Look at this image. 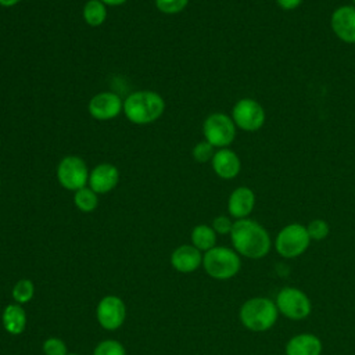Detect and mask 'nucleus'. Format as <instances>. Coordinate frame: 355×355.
I'll return each mask as SVG.
<instances>
[{
  "label": "nucleus",
  "instance_id": "f257e3e1",
  "mask_svg": "<svg viewBox=\"0 0 355 355\" xmlns=\"http://www.w3.org/2000/svg\"><path fill=\"white\" fill-rule=\"evenodd\" d=\"M230 240L233 250L240 257L248 259H262L272 248V240L268 230L259 222L250 218L234 220Z\"/></svg>",
  "mask_w": 355,
  "mask_h": 355
},
{
  "label": "nucleus",
  "instance_id": "f03ea898",
  "mask_svg": "<svg viewBox=\"0 0 355 355\" xmlns=\"http://www.w3.org/2000/svg\"><path fill=\"white\" fill-rule=\"evenodd\" d=\"M165 110V101L157 92L137 90L130 93L123 101L126 118L136 125H146L157 121Z\"/></svg>",
  "mask_w": 355,
  "mask_h": 355
},
{
  "label": "nucleus",
  "instance_id": "7ed1b4c3",
  "mask_svg": "<svg viewBox=\"0 0 355 355\" xmlns=\"http://www.w3.org/2000/svg\"><path fill=\"white\" fill-rule=\"evenodd\" d=\"M239 318L247 330L262 333L276 324L279 311L273 300L268 297H252L241 305Z\"/></svg>",
  "mask_w": 355,
  "mask_h": 355
},
{
  "label": "nucleus",
  "instance_id": "20e7f679",
  "mask_svg": "<svg viewBox=\"0 0 355 355\" xmlns=\"http://www.w3.org/2000/svg\"><path fill=\"white\" fill-rule=\"evenodd\" d=\"M202 266L211 277L216 280H227L239 273L241 259L233 248L215 245L202 255Z\"/></svg>",
  "mask_w": 355,
  "mask_h": 355
},
{
  "label": "nucleus",
  "instance_id": "39448f33",
  "mask_svg": "<svg viewBox=\"0 0 355 355\" xmlns=\"http://www.w3.org/2000/svg\"><path fill=\"white\" fill-rule=\"evenodd\" d=\"M311 237L306 232V226L301 223H288L283 226L276 239L275 250L286 259H294L301 257L309 247Z\"/></svg>",
  "mask_w": 355,
  "mask_h": 355
},
{
  "label": "nucleus",
  "instance_id": "423d86ee",
  "mask_svg": "<svg viewBox=\"0 0 355 355\" xmlns=\"http://www.w3.org/2000/svg\"><path fill=\"white\" fill-rule=\"evenodd\" d=\"M279 313L290 320L306 319L312 312V302L309 297L298 287H283L275 298Z\"/></svg>",
  "mask_w": 355,
  "mask_h": 355
},
{
  "label": "nucleus",
  "instance_id": "0eeeda50",
  "mask_svg": "<svg viewBox=\"0 0 355 355\" xmlns=\"http://www.w3.org/2000/svg\"><path fill=\"white\" fill-rule=\"evenodd\" d=\"M236 125L232 116L223 112L209 114L202 123L205 140L218 148H226L236 137Z\"/></svg>",
  "mask_w": 355,
  "mask_h": 355
},
{
  "label": "nucleus",
  "instance_id": "6e6552de",
  "mask_svg": "<svg viewBox=\"0 0 355 355\" xmlns=\"http://www.w3.org/2000/svg\"><path fill=\"white\" fill-rule=\"evenodd\" d=\"M57 180L58 183L71 191H76L86 187L89 182V173L86 162L78 155H67L57 165Z\"/></svg>",
  "mask_w": 355,
  "mask_h": 355
},
{
  "label": "nucleus",
  "instance_id": "1a4fd4ad",
  "mask_svg": "<svg viewBox=\"0 0 355 355\" xmlns=\"http://www.w3.org/2000/svg\"><path fill=\"white\" fill-rule=\"evenodd\" d=\"M230 116L236 128L244 132H257L263 126L266 121V114L263 107L257 100L250 97L240 98L233 105Z\"/></svg>",
  "mask_w": 355,
  "mask_h": 355
},
{
  "label": "nucleus",
  "instance_id": "9d476101",
  "mask_svg": "<svg viewBox=\"0 0 355 355\" xmlns=\"http://www.w3.org/2000/svg\"><path fill=\"white\" fill-rule=\"evenodd\" d=\"M97 320L105 330L119 329L126 319L125 302L116 295H105L97 305Z\"/></svg>",
  "mask_w": 355,
  "mask_h": 355
},
{
  "label": "nucleus",
  "instance_id": "9b49d317",
  "mask_svg": "<svg viewBox=\"0 0 355 355\" xmlns=\"http://www.w3.org/2000/svg\"><path fill=\"white\" fill-rule=\"evenodd\" d=\"M87 110L94 119L110 121L123 111V101L116 93L100 92L90 98Z\"/></svg>",
  "mask_w": 355,
  "mask_h": 355
},
{
  "label": "nucleus",
  "instance_id": "f8f14e48",
  "mask_svg": "<svg viewBox=\"0 0 355 355\" xmlns=\"http://www.w3.org/2000/svg\"><path fill=\"white\" fill-rule=\"evenodd\" d=\"M333 33L347 44H355V7L341 6L330 17Z\"/></svg>",
  "mask_w": 355,
  "mask_h": 355
},
{
  "label": "nucleus",
  "instance_id": "ddd939ff",
  "mask_svg": "<svg viewBox=\"0 0 355 355\" xmlns=\"http://www.w3.org/2000/svg\"><path fill=\"white\" fill-rule=\"evenodd\" d=\"M119 171L115 165L104 162L94 166L89 173V187L97 194H105L116 187Z\"/></svg>",
  "mask_w": 355,
  "mask_h": 355
},
{
  "label": "nucleus",
  "instance_id": "4468645a",
  "mask_svg": "<svg viewBox=\"0 0 355 355\" xmlns=\"http://www.w3.org/2000/svg\"><path fill=\"white\" fill-rule=\"evenodd\" d=\"M255 193L247 186L234 189L227 198V212L232 218L244 219L251 215L255 208Z\"/></svg>",
  "mask_w": 355,
  "mask_h": 355
},
{
  "label": "nucleus",
  "instance_id": "2eb2a0df",
  "mask_svg": "<svg viewBox=\"0 0 355 355\" xmlns=\"http://www.w3.org/2000/svg\"><path fill=\"white\" fill-rule=\"evenodd\" d=\"M211 165L216 176L226 180L236 178L241 169V161L239 155L227 147L219 148L218 151H215L211 159Z\"/></svg>",
  "mask_w": 355,
  "mask_h": 355
},
{
  "label": "nucleus",
  "instance_id": "dca6fc26",
  "mask_svg": "<svg viewBox=\"0 0 355 355\" xmlns=\"http://www.w3.org/2000/svg\"><path fill=\"white\" fill-rule=\"evenodd\" d=\"M171 263L178 272L190 273L202 265V255L193 244H183L172 252Z\"/></svg>",
  "mask_w": 355,
  "mask_h": 355
},
{
  "label": "nucleus",
  "instance_id": "f3484780",
  "mask_svg": "<svg viewBox=\"0 0 355 355\" xmlns=\"http://www.w3.org/2000/svg\"><path fill=\"white\" fill-rule=\"evenodd\" d=\"M323 351L322 340L312 333L293 336L284 347L286 355H320Z\"/></svg>",
  "mask_w": 355,
  "mask_h": 355
},
{
  "label": "nucleus",
  "instance_id": "a211bd4d",
  "mask_svg": "<svg viewBox=\"0 0 355 355\" xmlns=\"http://www.w3.org/2000/svg\"><path fill=\"white\" fill-rule=\"evenodd\" d=\"M1 322L10 334H21L26 327V312L19 304H10L3 309Z\"/></svg>",
  "mask_w": 355,
  "mask_h": 355
},
{
  "label": "nucleus",
  "instance_id": "6ab92c4d",
  "mask_svg": "<svg viewBox=\"0 0 355 355\" xmlns=\"http://www.w3.org/2000/svg\"><path fill=\"white\" fill-rule=\"evenodd\" d=\"M191 244L200 251H208L216 245V233L212 226L208 225H197L191 230Z\"/></svg>",
  "mask_w": 355,
  "mask_h": 355
},
{
  "label": "nucleus",
  "instance_id": "aec40b11",
  "mask_svg": "<svg viewBox=\"0 0 355 355\" xmlns=\"http://www.w3.org/2000/svg\"><path fill=\"white\" fill-rule=\"evenodd\" d=\"M83 19L89 26H100L107 18V6L100 0H89L83 6Z\"/></svg>",
  "mask_w": 355,
  "mask_h": 355
},
{
  "label": "nucleus",
  "instance_id": "412c9836",
  "mask_svg": "<svg viewBox=\"0 0 355 355\" xmlns=\"http://www.w3.org/2000/svg\"><path fill=\"white\" fill-rule=\"evenodd\" d=\"M73 202L79 211L92 212L98 205V197L97 193H94L90 187H82L75 191Z\"/></svg>",
  "mask_w": 355,
  "mask_h": 355
},
{
  "label": "nucleus",
  "instance_id": "4be33fe9",
  "mask_svg": "<svg viewBox=\"0 0 355 355\" xmlns=\"http://www.w3.org/2000/svg\"><path fill=\"white\" fill-rule=\"evenodd\" d=\"M12 298L17 304H26L33 298L35 286L29 279H21L12 287Z\"/></svg>",
  "mask_w": 355,
  "mask_h": 355
},
{
  "label": "nucleus",
  "instance_id": "5701e85b",
  "mask_svg": "<svg viewBox=\"0 0 355 355\" xmlns=\"http://www.w3.org/2000/svg\"><path fill=\"white\" fill-rule=\"evenodd\" d=\"M306 232H308L311 240L320 241V240H324L329 236L330 226H329V223L324 219L316 218V219H312L306 225Z\"/></svg>",
  "mask_w": 355,
  "mask_h": 355
},
{
  "label": "nucleus",
  "instance_id": "b1692460",
  "mask_svg": "<svg viewBox=\"0 0 355 355\" xmlns=\"http://www.w3.org/2000/svg\"><path fill=\"white\" fill-rule=\"evenodd\" d=\"M93 355H126V351L119 341L104 340L96 345Z\"/></svg>",
  "mask_w": 355,
  "mask_h": 355
},
{
  "label": "nucleus",
  "instance_id": "393cba45",
  "mask_svg": "<svg viewBox=\"0 0 355 355\" xmlns=\"http://www.w3.org/2000/svg\"><path fill=\"white\" fill-rule=\"evenodd\" d=\"M215 147L212 144H209L207 140L204 141H200L197 143L194 147H193V151H191V155L193 158L200 162V164H204V162H208L212 159L214 154H215Z\"/></svg>",
  "mask_w": 355,
  "mask_h": 355
},
{
  "label": "nucleus",
  "instance_id": "a878e982",
  "mask_svg": "<svg viewBox=\"0 0 355 355\" xmlns=\"http://www.w3.org/2000/svg\"><path fill=\"white\" fill-rule=\"evenodd\" d=\"M154 1H155L157 10L164 14H178L183 11L189 4V0H154Z\"/></svg>",
  "mask_w": 355,
  "mask_h": 355
},
{
  "label": "nucleus",
  "instance_id": "bb28decb",
  "mask_svg": "<svg viewBox=\"0 0 355 355\" xmlns=\"http://www.w3.org/2000/svg\"><path fill=\"white\" fill-rule=\"evenodd\" d=\"M44 355H67V345L61 338L50 337L43 343Z\"/></svg>",
  "mask_w": 355,
  "mask_h": 355
},
{
  "label": "nucleus",
  "instance_id": "cd10ccee",
  "mask_svg": "<svg viewBox=\"0 0 355 355\" xmlns=\"http://www.w3.org/2000/svg\"><path fill=\"white\" fill-rule=\"evenodd\" d=\"M233 220L226 215H219L212 220V229L216 234H230L233 227Z\"/></svg>",
  "mask_w": 355,
  "mask_h": 355
},
{
  "label": "nucleus",
  "instance_id": "c85d7f7f",
  "mask_svg": "<svg viewBox=\"0 0 355 355\" xmlns=\"http://www.w3.org/2000/svg\"><path fill=\"white\" fill-rule=\"evenodd\" d=\"M276 4L284 10V11H293L295 8H298L304 0H275Z\"/></svg>",
  "mask_w": 355,
  "mask_h": 355
},
{
  "label": "nucleus",
  "instance_id": "c756f323",
  "mask_svg": "<svg viewBox=\"0 0 355 355\" xmlns=\"http://www.w3.org/2000/svg\"><path fill=\"white\" fill-rule=\"evenodd\" d=\"M101 3H104L105 6H112V7H115V6H122L123 3H126L128 0H100Z\"/></svg>",
  "mask_w": 355,
  "mask_h": 355
},
{
  "label": "nucleus",
  "instance_id": "7c9ffc66",
  "mask_svg": "<svg viewBox=\"0 0 355 355\" xmlns=\"http://www.w3.org/2000/svg\"><path fill=\"white\" fill-rule=\"evenodd\" d=\"M21 0H0V6L1 7H14L19 3Z\"/></svg>",
  "mask_w": 355,
  "mask_h": 355
},
{
  "label": "nucleus",
  "instance_id": "2f4dec72",
  "mask_svg": "<svg viewBox=\"0 0 355 355\" xmlns=\"http://www.w3.org/2000/svg\"><path fill=\"white\" fill-rule=\"evenodd\" d=\"M352 6H354V7H355V0H352Z\"/></svg>",
  "mask_w": 355,
  "mask_h": 355
},
{
  "label": "nucleus",
  "instance_id": "473e14b6",
  "mask_svg": "<svg viewBox=\"0 0 355 355\" xmlns=\"http://www.w3.org/2000/svg\"><path fill=\"white\" fill-rule=\"evenodd\" d=\"M67 355H79V354H67Z\"/></svg>",
  "mask_w": 355,
  "mask_h": 355
}]
</instances>
